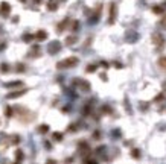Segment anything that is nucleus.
Returning a JSON list of instances; mask_svg holds the SVG:
<instances>
[{
  "instance_id": "nucleus-13",
  "label": "nucleus",
  "mask_w": 166,
  "mask_h": 164,
  "mask_svg": "<svg viewBox=\"0 0 166 164\" xmlns=\"http://www.w3.org/2000/svg\"><path fill=\"white\" fill-rule=\"evenodd\" d=\"M34 38H35V36L31 35V34H24V35H23V41H24V43H31Z\"/></svg>"
},
{
  "instance_id": "nucleus-4",
  "label": "nucleus",
  "mask_w": 166,
  "mask_h": 164,
  "mask_svg": "<svg viewBox=\"0 0 166 164\" xmlns=\"http://www.w3.org/2000/svg\"><path fill=\"white\" fill-rule=\"evenodd\" d=\"M47 50H49V53H50V55H55V53H58V52L61 50V43H59V41H52V43L49 44Z\"/></svg>"
},
{
  "instance_id": "nucleus-18",
  "label": "nucleus",
  "mask_w": 166,
  "mask_h": 164,
  "mask_svg": "<svg viewBox=\"0 0 166 164\" xmlns=\"http://www.w3.org/2000/svg\"><path fill=\"white\" fill-rule=\"evenodd\" d=\"M54 140H57V141H61V140H63V134L55 132V134H54Z\"/></svg>"
},
{
  "instance_id": "nucleus-26",
  "label": "nucleus",
  "mask_w": 166,
  "mask_h": 164,
  "mask_svg": "<svg viewBox=\"0 0 166 164\" xmlns=\"http://www.w3.org/2000/svg\"><path fill=\"white\" fill-rule=\"evenodd\" d=\"M46 164H57V161H54V160H49Z\"/></svg>"
},
{
  "instance_id": "nucleus-14",
  "label": "nucleus",
  "mask_w": 166,
  "mask_h": 164,
  "mask_svg": "<svg viewBox=\"0 0 166 164\" xmlns=\"http://www.w3.org/2000/svg\"><path fill=\"white\" fill-rule=\"evenodd\" d=\"M152 12H155V14H163V12H165V8H162V6H152Z\"/></svg>"
},
{
  "instance_id": "nucleus-2",
  "label": "nucleus",
  "mask_w": 166,
  "mask_h": 164,
  "mask_svg": "<svg viewBox=\"0 0 166 164\" xmlns=\"http://www.w3.org/2000/svg\"><path fill=\"white\" fill-rule=\"evenodd\" d=\"M151 40H152V44L157 46V47H162V46L165 44V38H163V35L160 32H154L152 36H151Z\"/></svg>"
},
{
  "instance_id": "nucleus-22",
  "label": "nucleus",
  "mask_w": 166,
  "mask_h": 164,
  "mask_svg": "<svg viewBox=\"0 0 166 164\" xmlns=\"http://www.w3.org/2000/svg\"><path fill=\"white\" fill-rule=\"evenodd\" d=\"M133 157L134 158H139V157H140V152H139L137 149H133Z\"/></svg>"
},
{
  "instance_id": "nucleus-19",
  "label": "nucleus",
  "mask_w": 166,
  "mask_h": 164,
  "mask_svg": "<svg viewBox=\"0 0 166 164\" xmlns=\"http://www.w3.org/2000/svg\"><path fill=\"white\" fill-rule=\"evenodd\" d=\"M15 157H17V161H21L23 160V152L21 150H17L15 152Z\"/></svg>"
},
{
  "instance_id": "nucleus-27",
  "label": "nucleus",
  "mask_w": 166,
  "mask_h": 164,
  "mask_svg": "<svg viewBox=\"0 0 166 164\" xmlns=\"http://www.w3.org/2000/svg\"><path fill=\"white\" fill-rule=\"evenodd\" d=\"M85 164H96L94 161H85Z\"/></svg>"
},
{
  "instance_id": "nucleus-11",
  "label": "nucleus",
  "mask_w": 166,
  "mask_h": 164,
  "mask_svg": "<svg viewBox=\"0 0 166 164\" xmlns=\"http://www.w3.org/2000/svg\"><path fill=\"white\" fill-rule=\"evenodd\" d=\"M6 88H12V87H21V82L20 81H15V82H6L5 84Z\"/></svg>"
},
{
  "instance_id": "nucleus-17",
  "label": "nucleus",
  "mask_w": 166,
  "mask_h": 164,
  "mask_svg": "<svg viewBox=\"0 0 166 164\" xmlns=\"http://www.w3.org/2000/svg\"><path fill=\"white\" fill-rule=\"evenodd\" d=\"M8 70H9V66H8V64H2V66H0V71L2 73H6Z\"/></svg>"
},
{
  "instance_id": "nucleus-5",
  "label": "nucleus",
  "mask_w": 166,
  "mask_h": 164,
  "mask_svg": "<svg viewBox=\"0 0 166 164\" xmlns=\"http://www.w3.org/2000/svg\"><path fill=\"white\" fill-rule=\"evenodd\" d=\"M116 15H117V9H116V5L111 3L110 5V17H108V23L113 24L116 21Z\"/></svg>"
},
{
  "instance_id": "nucleus-3",
  "label": "nucleus",
  "mask_w": 166,
  "mask_h": 164,
  "mask_svg": "<svg viewBox=\"0 0 166 164\" xmlns=\"http://www.w3.org/2000/svg\"><path fill=\"white\" fill-rule=\"evenodd\" d=\"M11 12V5L8 2H2L0 3V15L2 17H8Z\"/></svg>"
},
{
  "instance_id": "nucleus-10",
  "label": "nucleus",
  "mask_w": 166,
  "mask_h": 164,
  "mask_svg": "<svg viewBox=\"0 0 166 164\" xmlns=\"http://www.w3.org/2000/svg\"><path fill=\"white\" fill-rule=\"evenodd\" d=\"M57 8H58V5H57L55 0H49L47 2V9L49 11H57Z\"/></svg>"
},
{
  "instance_id": "nucleus-12",
  "label": "nucleus",
  "mask_w": 166,
  "mask_h": 164,
  "mask_svg": "<svg viewBox=\"0 0 166 164\" xmlns=\"http://www.w3.org/2000/svg\"><path fill=\"white\" fill-rule=\"evenodd\" d=\"M69 24V18H66V20L63 21V23H59L58 24V32H63L64 29H66V26Z\"/></svg>"
},
{
  "instance_id": "nucleus-28",
  "label": "nucleus",
  "mask_w": 166,
  "mask_h": 164,
  "mask_svg": "<svg viewBox=\"0 0 166 164\" xmlns=\"http://www.w3.org/2000/svg\"><path fill=\"white\" fill-rule=\"evenodd\" d=\"M34 2H35V3H41V2H43V0H34Z\"/></svg>"
},
{
  "instance_id": "nucleus-24",
  "label": "nucleus",
  "mask_w": 166,
  "mask_h": 164,
  "mask_svg": "<svg viewBox=\"0 0 166 164\" xmlns=\"http://www.w3.org/2000/svg\"><path fill=\"white\" fill-rule=\"evenodd\" d=\"M17 71H24V66H23V64H17Z\"/></svg>"
},
{
  "instance_id": "nucleus-20",
  "label": "nucleus",
  "mask_w": 166,
  "mask_h": 164,
  "mask_svg": "<svg viewBox=\"0 0 166 164\" xmlns=\"http://www.w3.org/2000/svg\"><path fill=\"white\" fill-rule=\"evenodd\" d=\"M66 43H67V44H73V43H76V36H69V38L66 40Z\"/></svg>"
},
{
  "instance_id": "nucleus-7",
  "label": "nucleus",
  "mask_w": 166,
  "mask_h": 164,
  "mask_svg": "<svg viewBox=\"0 0 166 164\" xmlns=\"http://www.w3.org/2000/svg\"><path fill=\"white\" fill-rule=\"evenodd\" d=\"M34 36H35V38H37L38 41H44V40L47 38V32H46V31H38Z\"/></svg>"
},
{
  "instance_id": "nucleus-1",
  "label": "nucleus",
  "mask_w": 166,
  "mask_h": 164,
  "mask_svg": "<svg viewBox=\"0 0 166 164\" xmlns=\"http://www.w3.org/2000/svg\"><path fill=\"white\" fill-rule=\"evenodd\" d=\"M78 62H79V59H78L76 56H69V58H66V59H63V61H59V62L57 64V68H59V70L72 68V67L76 66Z\"/></svg>"
},
{
  "instance_id": "nucleus-6",
  "label": "nucleus",
  "mask_w": 166,
  "mask_h": 164,
  "mask_svg": "<svg viewBox=\"0 0 166 164\" xmlns=\"http://www.w3.org/2000/svg\"><path fill=\"white\" fill-rule=\"evenodd\" d=\"M75 85H78L79 88H82V90H90V84L89 82H85L84 79H75Z\"/></svg>"
},
{
  "instance_id": "nucleus-23",
  "label": "nucleus",
  "mask_w": 166,
  "mask_h": 164,
  "mask_svg": "<svg viewBox=\"0 0 166 164\" xmlns=\"http://www.w3.org/2000/svg\"><path fill=\"white\" fill-rule=\"evenodd\" d=\"M5 114H6V116H8V117H11V114H12V109H11V108H9V106H8V108H6V109H5Z\"/></svg>"
},
{
  "instance_id": "nucleus-9",
  "label": "nucleus",
  "mask_w": 166,
  "mask_h": 164,
  "mask_svg": "<svg viewBox=\"0 0 166 164\" xmlns=\"http://www.w3.org/2000/svg\"><path fill=\"white\" fill-rule=\"evenodd\" d=\"M38 55H40V47H38V46H34L32 50H31V53H29V56L31 58H35V56H38Z\"/></svg>"
},
{
  "instance_id": "nucleus-15",
  "label": "nucleus",
  "mask_w": 166,
  "mask_h": 164,
  "mask_svg": "<svg viewBox=\"0 0 166 164\" xmlns=\"http://www.w3.org/2000/svg\"><path fill=\"white\" fill-rule=\"evenodd\" d=\"M159 66H160L163 70H166V56H162V58L159 59Z\"/></svg>"
},
{
  "instance_id": "nucleus-30",
  "label": "nucleus",
  "mask_w": 166,
  "mask_h": 164,
  "mask_svg": "<svg viewBox=\"0 0 166 164\" xmlns=\"http://www.w3.org/2000/svg\"><path fill=\"white\" fill-rule=\"evenodd\" d=\"M15 164H19V163H15Z\"/></svg>"
},
{
  "instance_id": "nucleus-29",
  "label": "nucleus",
  "mask_w": 166,
  "mask_h": 164,
  "mask_svg": "<svg viewBox=\"0 0 166 164\" xmlns=\"http://www.w3.org/2000/svg\"><path fill=\"white\" fill-rule=\"evenodd\" d=\"M20 2H26V0H20Z\"/></svg>"
},
{
  "instance_id": "nucleus-16",
  "label": "nucleus",
  "mask_w": 166,
  "mask_h": 164,
  "mask_svg": "<svg viewBox=\"0 0 166 164\" xmlns=\"http://www.w3.org/2000/svg\"><path fill=\"white\" fill-rule=\"evenodd\" d=\"M38 131H40L41 134H44V132H47V131H49V126H47V125H41V126L38 128Z\"/></svg>"
},
{
  "instance_id": "nucleus-8",
  "label": "nucleus",
  "mask_w": 166,
  "mask_h": 164,
  "mask_svg": "<svg viewBox=\"0 0 166 164\" xmlns=\"http://www.w3.org/2000/svg\"><path fill=\"white\" fill-rule=\"evenodd\" d=\"M26 91H28V90H20V91H14V93L8 94L6 97H8V99H15V97H20V96H23V94L26 93Z\"/></svg>"
},
{
  "instance_id": "nucleus-25",
  "label": "nucleus",
  "mask_w": 166,
  "mask_h": 164,
  "mask_svg": "<svg viewBox=\"0 0 166 164\" xmlns=\"http://www.w3.org/2000/svg\"><path fill=\"white\" fill-rule=\"evenodd\" d=\"M78 26H79V23L75 21V23H73V26H72V29H73V31H78Z\"/></svg>"
},
{
  "instance_id": "nucleus-21",
  "label": "nucleus",
  "mask_w": 166,
  "mask_h": 164,
  "mask_svg": "<svg viewBox=\"0 0 166 164\" xmlns=\"http://www.w3.org/2000/svg\"><path fill=\"white\" fill-rule=\"evenodd\" d=\"M93 71H96V66H89L87 67V73H93Z\"/></svg>"
}]
</instances>
